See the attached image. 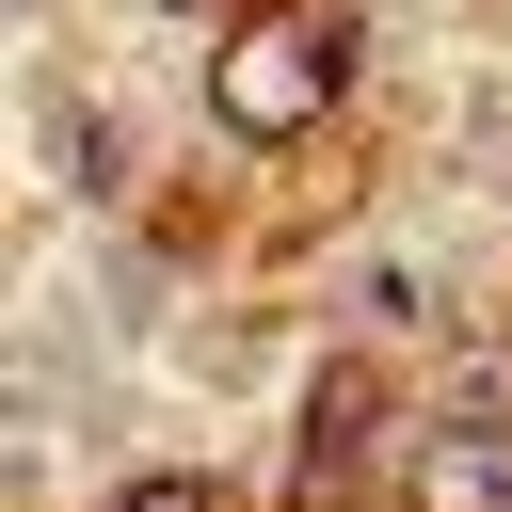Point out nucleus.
<instances>
[{"mask_svg": "<svg viewBox=\"0 0 512 512\" xmlns=\"http://www.w3.org/2000/svg\"><path fill=\"white\" fill-rule=\"evenodd\" d=\"M336 80H352V32H336V16H256V32H224V48H208V112H224L240 144L320 128V112H336Z\"/></svg>", "mask_w": 512, "mask_h": 512, "instance_id": "obj_1", "label": "nucleus"}, {"mask_svg": "<svg viewBox=\"0 0 512 512\" xmlns=\"http://www.w3.org/2000/svg\"><path fill=\"white\" fill-rule=\"evenodd\" d=\"M368 432H384V368H368V352H336V368H320V400H304V496H336V480L368 464Z\"/></svg>", "mask_w": 512, "mask_h": 512, "instance_id": "obj_2", "label": "nucleus"}, {"mask_svg": "<svg viewBox=\"0 0 512 512\" xmlns=\"http://www.w3.org/2000/svg\"><path fill=\"white\" fill-rule=\"evenodd\" d=\"M416 512H512V416H448L416 448Z\"/></svg>", "mask_w": 512, "mask_h": 512, "instance_id": "obj_3", "label": "nucleus"}, {"mask_svg": "<svg viewBox=\"0 0 512 512\" xmlns=\"http://www.w3.org/2000/svg\"><path fill=\"white\" fill-rule=\"evenodd\" d=\"M352 304H368L384 336H416V320H432V272H400V256H368V288H352Z\"/></svg>", "mask_w": 512, "mask_h": 512, "instance_id": "obj_4", "label": "nucleus"}, {"mask_svg": "<svg viewBox=\"0 0 512 512\" xmlns=\"http://www.w3.org/2000/svg\"><path fill=\"white\" fill-rule=\"evenodd\" d=\"M112 512H224V480H192V464H144V480H112Z\"/></svg>", "mask_w": 512, "mask_h": 512, "instance_id": "obj_5", "label": "nucleus"}, {"mask_svg": "<svg viewBox=\"0 0 512 512\" xmlns=\"http://www.w3.org/2000/svg\"><path fill=\"white\" fill-rule=\"evenodd\" d=\"M448 416H512V352H448Z\"/></svg>", "mask_w": 512, "mask_h": 512, "instance_id": "obj_6", "label": "nucleus"}]
</instances>
